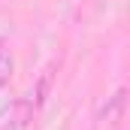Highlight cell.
Masks as SVG:
<instances>
[{
  "instance_id": "obj_2",
  "label": "cell",
  "mask_w": 130,
  "mask_h": 130,
  "mask_svg": "<svg viewBox=\"0 0 130 130\" xmlns=\"http://www.w3.org/2000/svg\"><path fill=\"white\" fill-rule=\"evenodd\" d=\"M121 109H124V91H118V94L112 97V106H109V109L103 112V115H106V121H118Z\"/></svg>"
},
{
  "instance_id": "obj_1",
  "label": "cell",
  "mask_w": 130,
  "mask_h": 130,
  "mask_svg": "<svg viewBox=\"0 0 130 130\" xmlns=\"http://www.w3.org/2000/svg\"><path fill=\"white\" fill-rule=\"evenodd\" d=\"M12 70H15V64H12V55H9V48H6V42L0 39V88L12 79Z\"/></svg>"
}]
</instances>
